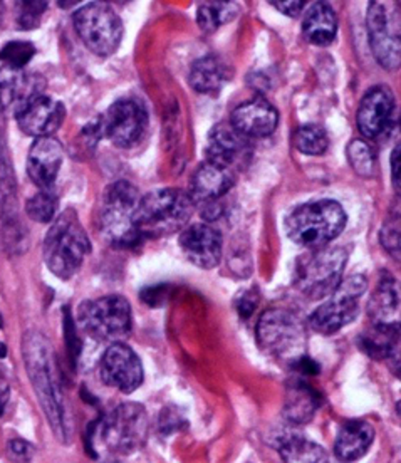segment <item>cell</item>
Masks as SVG:
<instances>
[{"mask_svg":"<svg viewBox=\"0 0 401 463\" xmlns=\"http://www.w3.org/2000/svg\"><path fill=\"white\" fill-rule=\"evenodd\" d=\"M346 213L334 200H320L294 210L287 219V235L296 245L322 249L344 231Z\"/></svg>","mask_w":401,"mask_h":463,"instance_id":"4","label":"cell"},{"mask_svg":"<svg viewBox=\"0 0 401 463\" xmlns=\"http://www.w3.org/2000/svg\"><path fill=\"white\" fill-rule=\"evenodd\" d=\"M239 14V7L232 2H205L198 7L196 21L206 34L215 33L222 24H227Z\"/></svg>","mask_w":401,"mask_h":463,"instance_id":"29","label":"cell"},{"mask_svg":"<svg viewBox=\"0 0 401 463\" xmlns=\"http://www.w3.org/2000/svg\"><path fill=\"white\" fill-rule=\"evenodd\" d=\"M232 170L222 168L215 163L205 162L198 166L192 184H190V198L198 205L215 203L224 197L234 185Z\"/></svg>","mask_w":401,"mask_h":463,"instance_id":"22","label":"cell"},{"mask_svg":"<svg viewBox=\"0 0 401 463\" xmlns=\"http://www.w3.org/2000/svg\"><path fill=\"white\" fill-rule=\"evenodd\" d=\"M368 33L375 58L385 70L400 66V14L388 12L379 2H371L368 9Z\"/></svg>","mask_w":401,"mask_h":463,"instance_id":"12","label":"cell"},{"mask_svg":"<svg viewBox=\"0 0 401 463\" xmlns=\"http://www.w3.org/2000/svg\"><path fill=\"white\" fill-rule=\"evenodd\" d=\"M35 47L33 43L27 41H14L0 51V61L4 62V66L14 68V70H24V66H27L31 62V59L34 58Z\"/></svg>","mask_w":401,"mask_h":463,"instance_id":"33","label":"cell"},{"mask_svg":"<svg viewBox=\"0 0 401 463\" xmlns=\"http://www.w3.org/2000/svg\"><path fill=\"white\" fill-rule=\"evenodd\" d=\"M148 435V417L138 403H123L104 418L100 429V440L108 452H137Z\"/></svg>","mask_w":401,"mask_h":463,"instance_id":"9","label":"cell"},{"mask_svg":"<svg viewBox=\"0 0 401 463\" xmlns=\"http://www.w3.org/2000/svg\"><path fill=\"white\" fill-rule=\"evenodd\" d=\"M398 346V325H377L371 335L361 341V347L371 358L393 356V349Z\"/></svg>","mask_w":401,"mask_h":463,"instance_id":"28","label":"cell"},{"mask_svg":"<svg viewBox=\"0 0 401 463\" xmlns=\"http://www.w3.org/2000/svg\"><path fill=\"white\" fill-rule=\"evenodd\" d=\"M237 306H239V314H241V317H249V316H253V309H255L257 302H255V298L251 296V294H243L241 301L237 302Z\"/></svg>","mask_w":401,"mask_h":463,"instance_id":"40","label":"cell"},{"mask_svg":"<svg viewBox=\"0 0 401 463\" xmlns=\"http://www.w3.org/2000/svg\"><path fill=\"white\" fill-rule=\"evenodd\" d=\"M64 116V106L44 94L35 96L15 113L19 128L25 135L35 138L53 137L62 125Z\"/></svg>","mask_w":401,"mask_h":463,"instance_id":"15","label":"cell"},{"mask_svg":"<svg viewBox=\"0 0 401 463\" xmlns=\"http://www.w3.org/2000/svg\"><path fill=\"white\" fill-rule=\"evenodd\" d=\"M271 5H274L277 11L286 14L289 17H298L306 4H304V2H296V0H289V2H277V0H272Z\"/></svg>","mask_w":401,"mask_h":463,"instance_id":"38","label":"cell"},{"mask_svg":"<svg viewBox=\"0 0 401 463\" xmlns=\"http://www.w3.org/2000/svg\"><path fill=\"white\" fill-rule=\"evenodd\" d=\"M348 252L341 247H322L301 257L294 272V284L310 299L331 296L339 286Z\"/></svg>","mask_w":401,"mask_h":463,"instance_id":"6","label":"cell"},{"mask_svg":"<svg viewBox=\"0 0 401 463\" xmlns=\"http://www.w3.org/2000/svg\"><path fill=\"white\" fill-rule=\"evenodd\" d=\"M64 150L54 137L35 138L27 155V174L41 190H53L62 165Z\"/></svg>","mask_w":401,"mask_h":463,"instance_id":"18","label":"cell"},{"mask_svg":"<svg viewBox=\"0 0 401 463\" xmlns=\"http://www.w3.org/2000/svg\"><path fill=\"white\" fill-rule=\"evenodd\" d=\"M9 398H11V388H9V383L5 378L0 376V415L4 413L5 406L9 403Z\"/></svg>","mask_w":401,"mask_h":463,"instance_id":"41","label":"cell"},{"mask_svg":"<svg viewBox=\"0 0 401 463\" xmlns=\"http://www.w3.org/2000/svg\"><path fill=\"white\" fill-rule=\"evenodd\" d=\"M398 307V292L390 282L379 288L378 294H375L373 302L369 304V313L373 317H378V325L383 323V317L390 316Z\"/></svg>","mask_w":401,"mask_h":463,"instance_id":"34","label":"cell"},{"mask_svg":"<svg viewBox=\"0 0 401 463\" xmlns=\"http://www.w3.org/2000/svg\"><path fill=\"white\" fill-rule=\"evenodd\" d=\"M103 137L118 148H131L141 141L148 128L145 106L137 99H119L100 118Z\"/></svg>","mask_w":401,"mask_h":463,"instance_id":"13","label":"cell"},{"mask_svg":"<svg viewBox=\"0 0 401 463\" xmlns=\"http://www.w3.org/2000/svg\"><path fill=\"white\" fill-rule=\"evenodd\" d=\"M46 2H21L17 24L23 29H34L41 24V17L46 12Z\"/></svg>","mask_w":401,"mask_h":463,"instance_id":"35","label":"cell"},{"mask_svg":"<svg viewBox=\"0 0 401 463\" xmlns=\"http://www.w3.org/2000/svg\"><path fill=\"white\" fill-rule=\"evenodd\" d=\"M78 323L88 336L101 343H121L131 331V307L123 296H104L82 302Z\"/></svg>","mask_w":401,"mask_h":463,"instance_id":"7","label":"cell"},{"mask_svg":"<svg viewBox=\"0 0 401 463\" xmlns=\"http://www.w3.org/2000/svg\"><path fill=\"white\" fill-rule=\"evenodd\" d=\"M43 78L4 66L0 70V106L17 113L27 101L43 94Z\"/></svg>","mask_w":401,"mask_h":463,"instance_id":"21","label":"cell"},{"mask_svg":"<svg viewBox=\"0 0 401 463\" xmlns=\"http://www.w3.org/2000/svg\"><path fill=\"white\" fill-rule=\"evenodd\" d=\"M391 172H393V185L396 190H400V145H396L391 153Z\"/></svg>","mask_w":401,"mask_h":463,"instance_id":"39","label":"cell"},{"mask_svg":"<svg viewBox=\"0 0 401 463\" xmlns=\"http://www.w3.org/2000/svg\"><path fill=\"white\" fill-rule=\"evenodd\" d=\"M367 288V279L363 276H351L341 280L331 294V299L321 304L310 316V329L329 336L353 323L359 313V299Z\"/></svg>","mask_w":401,"mask_h":463,"instance_id":"10","label":"cell"},{"mask_svg":"<svg viewBox=\"0 0 401 463\" xmlns=\"http://www.w3.org/2000/svg\"><path fill=\"white\" fill-rule=\"evenodd\" d=\"M9 455L14 460H21V462H29L34 455V447L31 443L24 440H12L9 443Z\"/></svg>","mask_w":401,"mask_h":463,"instance_id":"37","label":"cell"},{"mask_svg":"<svg viewBox=\"0 0 401 463\" xmlns=\"http://www.w3.org/2000/svg\"><path fill=\"white\" fill-rule=\"evenodd\" d=\"M139 200L137 186L125 180H118L104 192L101 232L106 241L118 249H133L141 241L135 222Z\"/></svg>","mask_w":401,"mask_h":463,"instance_id":"5","label":"cell"},{"mask_svg":"<svg viewBox=\"0 0 401 463\" xmlns=\"http://www.w3.org/2000/svg\"><path fill=\"white\" fill-rule=\"evenodd\" d=\"M395 115V98L388 88L378 86L365 94L358 108V128L367 138H379Z\"/></svg>","mask_w":401,"mask_h":463,"instance_id":"17","label":"cell"},{"mask_svg":"<svg viewBox=\"0 0 401 463\" xmlns=\"http://www.w3.org/2000/svg\"><path fill=\"white\" fill-rule=\"evenodd\" d=\"M257 339L269 354L277 358L299 361L304 356V327L286 309H271L263 314L257 325Z\"/></svg>","mask_w":401,"mask_h":463,"instance_id":"11","label":"cell"},{"mask_svg":"<svg viewBox=\"0 0 401 463\" xmlns=\"http://www.w3.org/2000/svg\"><path fill=\"white\" fill-rule=\"evenodd\" d=\"M320 406V396L302 383H296L287 392L284 417L294 425H304L312 420Z\"/></svg>","mask_w":401,"mask_h":463,"instance_id":"26","label":"cell"},{"mask_svg":"<svg viewBox=\"0 0 401 463\" xmlns=\"http://www.w3.org/2000/svg\"><path fill=\"white\" fill-rule=\"evenodd\" d=\"M2 15H4V4L0 2V23H2Z\"/></svg>","mask_w":401,"mask_h":463,"instance_id":"43","label":"cell"},{"mask_svg":"<svg viewBox=\"0 0 401 463\" xmlns=\"http://www.w3.org/2000/svg\"><path fill=\"white\" fill-rule=\"evenodd\" d=\"M373 440H375L373 427L367 421L353 420V421H348L343 429L339 430L334 443V453L341 462H356L367 455Z\"/></svg>","mask_w":401,"mask_h":463,"instance_id":"23","label":"cell"},{"mask_svg":"<svg viewBox=\"0 0 401 463\" xmlns=\"http://www.w3.org/2000/svg\"><path fill=\"white\" fill-rule=\"evenodd\" d=\"M54 351L46 337L31 333L24 339V359L39 403L44 408L47 421L61 441H68L72 433L71 413L59 383Z\"/></svg>","mask_w":401,"mask_h":463,"instance_id":"1","label":"cell"},{"mask_svg":"<svg viewBox=\"0 0 401 463\" xmlns=\"http://www.w3.org/2000/svg\"><path fill=\"white\" fill-rule=\"evenodd\" d=\"M294 145L301 153L310 156H321L329 148L328 133L318 125H304L294 135Z\"/></svg>","mask_w":401,"mask_h":463,"instance_id":"30","label":"cell"},{"mask_svg":"<svg viewBox=\"0 0 401 463\" xmlns=\"http://www.w3.org/2000/svg\"><path fill=\"white\" fill-rule=\"evenodd\" d=\"M5 356V346L0 343V358H4Z\"/></svg>","mask_w":401,"mask_h":463,"instance_id":"42","label":"cell"},{"mask_svg":"<svg viewBox=\"0 0 401 463\" xmlns=\"http://www.w3.org/2000/svg\"><path fill=\"white\" fill-rule=\"evenodd\" d=\"M103 382L123 393H133L143 383V366L137 353L123 343H115L106 349L101 359Z\"/></svg>","mask_w":401,"mask_h":463,"instance_id":"14","label":"cell"},{"mask_svg":"<svg viewBox=\"0 0 401 463\" xmlns=\"http://www.w3.org/2000/svg\"><path fill=\"white\" fill-rule=\"evenodd\" d=\"M338 33V17L329 4L318 2L302 21V34L316 46H329Z\"/></svg>","mask_w":401,"mask_h":463,"instance_id":"25","label":"cell"},{"mask_svg":"<svg viewBox=\"0 0 401 463\" xmlns=\"http://www.w3.org/2000/svg\"><path fill=\"white\" fill-rule=\"evenodd\" d=\"M74 27L84 46L98 56H111L123 41V23L110 5L88 4L74 14Z\"/></svg>","mask_w":401,"mask_h":463,"instance_id":"8","label":"cell"},{"mask_svg":"<svg viewBox=\"0 0 401 463\" xmlns=\"http://www.w3.org/2000/svg\"><path fill=\"white\" fill-rule=\"evenodd\" d=\"M279 453L286 463L328 462V453L322 447L298 435L284 437L279 445Z\"/></svg>","mask_w":401,"mask_h":463,"instance_id":"27","label":"cell"},{"mask_svg":"<svg viewBox=\"0 0 401 463\" xmlns=\"http://www.w3.org/2000/svg\"><path fill=\"white\" fill-rule=\"evenodd\" d=\"M58 210V198L53 194V190H43L35 194L34 197L29 198L25 203L27 215L35 222L47 223L53 221Z\"/></svg>","mask_w":401,"mask_h":463,"instance_id":"32","label":"cell"},{"mask_svg":"<svg viewBox=\"0 0 401 463\" xmlns=\"http://www.w3.org/2000/svg\"><path fill=\"white\" fill-rule=\"evenodd\" d=\"M348 160L353 170L363 178H371L377 172L375 151L363 139H353L348 146Z\"/></svg>","mask_w":401,"mask_h":463,"instance_id":"31","label":"cell"},{"mask_svg":"<svg viewBox=\"0 0 401 463\" xmlns=\"http://www.w3.org/2000/svg\"><path fill=\"white\" fill-rule=\"evenodd\" d=\"M279 123V113L264 98H255L234 109L230 125L245 138H265Z\"/></svg>","mask_w":401,"mask_h":463,"instance_id":"19","label":"cell"},{"mask_svg":"<svg viewBox=\"0 0 401 463\" xmlns=\"http://www.w3.org/2000/svg\"><path fill=\"white\" fill-rule=\"evenodd\" d=\"M91 243L74 210H66L49 229L44 241V260L61 279H71L90 254Z\"/></svg>","mask_w":401,"mask_h":463,"instance_id":"3","label":"cell"},{"mask_svg":"<svg viewBox=\"0 0 401 463\" xmlns=\"http://www.w3.org/2000/svg\"><path fill=\"white\" fill-rule=\"evenodd\" d=\"M230 71L227 62L218 56H205L194 62L188 81L196 93L215 94L229 81Z\"/></svg>","mask_w":401,"mask_h":463,"instance_id":"24","label":"cell"},{"mask_svg":"<svg viewBox=\"0 0 401 463\" xmlns=\"http://www.w3.org/2000/svg\"><path fill=\"white\" fill-rule=\"evenodd\" d=\"M196 203L178 188H165L141 197L138 203L137 222L139 237H167L182 231L194 215Z\"/></svg>","mask_w":401,"mask_h":463,"instance_id":"2","label":"cell"},{"mask_svg":"<svg viewBox=\"0 0 401 463\" xmlns=\"http://www.w3.org/2000/svg\"><path fill=\"white\" fill-rule=\"evenodd\" d=\"M180 247L185 257L200 269H214L222 259V235L215 227L206 223H196L184 229Z\"/></svg>","mask_w":401,"mask_h":463,"instance_id":"16","label":"cell"},{"mask_svg":"<svg viewBox=\"0 0 401 463\" xmlns=\"http://www.w3.org/2000/svg\"><path fill=\"white\" fill-rule=\"evenodd\" d=\"M381 243L383 247L395 255L396 260H400V215L398 212L390 217V221L385 222L381 231Z\"/></svg>","mask_w":401,"mask_h":463,"instance_id":"36","label":"cell"},{"mask_svg":"<svg viewBox=\"0 0 401 463\" xmlns=\"http://www.w3.org/2000/svg\"><path fill=\"white\" fill-rule=\"evenodd\" d=\"M249 153L247 138L230 123H220L210 131L206 145V162L215 163L222 168L232 170Z\"/></svg>","mask_w":401,"mask_h":463,"instance_id":"20","label":"cell"}]
</instances>
